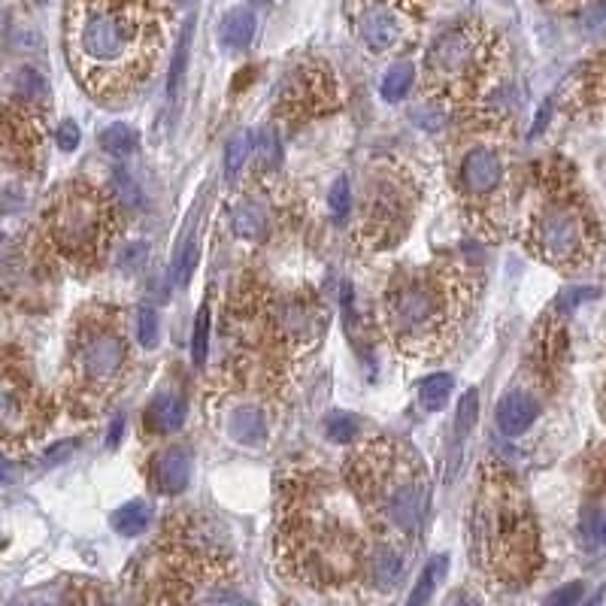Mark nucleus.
<instances>
[{
	"label": "nucleus",
	"instance_id": "obj_5",
	"mask_svg": "<svg viewBox=\"0 0 606 606\" xmlns=\"http://www.w3.org/2000/svg\"><path fill=\"white\" fill-rule=\"evenodd\" d=\"M473 564L500 585H522L540 567V537L516 479L488 464L473 500Z\"/></svg>",
	"mask_w": 606,
	"mask_h": 606
},
{
	"label": "nucleus",
	"instance_id": "obj_19",
	"mask_svg": "<svg viewBox=\"0 0 606 606\" xmlns=\"http://www.w3.org/2000/svg\"><path fill=\"white\" fill-rule=\"evenodd\" d=\"M267 225H270V216L261 200H243L231 213V228L240 240H261Z\"/></svg>",
	"mask_w": 606,
	"mask_h": 606
},
{
	"label": "nucleus",
	"instance_id": "obj_29",
	"mask_svg": "<svg viewBox=\"0 0 606 606\" xmlns=\"http://www.w3.org/2000/svg\"><path fill=\"white\" fill-rule=\"evenodd\" d=\"M476 413H479V394H476V388H470V391L461 397L458 413H455V437H458V440H467V434H470L473 425H476Z\"/></svg>",
	"mask_w": 606,
	"mask_h": 606
},
{
	"label": "nucleus",
	"instance_id": "obj_21",
	"mask_svg": "<svg viewBox=\"0 0 606 606\" xmlns=\"http://www.w3.org/2000/svg\"><path fill=\"white\" fill-rule=\"evenodd\" d=\"M146 419H149V428L158 431V434L179 431L182 422H185V400L176 397V394H161L149 407Z\"/></svg>",
	"mask_w": 606,
	"mask_h": 606
},
{
	"label": "nucleus",
	"instance_id": "obj_32",
	"mask_svg": "<svg viewBox=\"0 0 606 606\" xmlns=\"http://www.w3.org/2000/svg\"><path fill=\"white\" fill-rule=\"evenodd\" d=\"M188 40H191V25L185 28V37L173 55V64H170V76H167V97L173 100L179 94V82H182V73H185V64H188Z\"/></svg>",
	"mask_w": 606,
	"mask_h": 606
},
{
	"label": "nucleus",
	"instance_id": "obj_31",
	"mask_svg": "<svg viewBox=\"0 0 606 606\" xmlns=\"http://www.w3.org/2000/svg\"><path fill=\"white\" fill-rule=\"evenodd\" d=\"M440 570H443V558L431 561V564L422 570V576H419V582H416V591L410 594V606H419V603L431 600V594H434V588H437V579H440Z\"/></svg>",
	"mask_w": 606,
	"mask_h": 606
},
{
	"label": "nucleus",
	"instance_id": "obj_34",
	"mask_svg": "<svg viewBox=\"0 0 606 606\" xmlns=\"http://www.w3.org/2000/svg\"><path fill=\"white\" fill-rule=\"evenodd\" d=\"M328 437L334 440V443H349V440H355L358 437V422L352 419V416H334L331 422H328Z\"/></svg>",
	"mask_w": 606,
	"mask_h": 606
},
{
	"label": "nucleus",
	"instance_id": "obj_28",
	"mask_svg": "<svg viewBox=\"0 0 606 606\" xmlns=\"http://www.w3.org/2000/svg\"><path fill=\"white\" fill-rule=\"evenodd\" d=\"M207 355H210V307H204L197 313V322H194V343H191V358L197 367L207 364Z\"/></svg>",
	"mask_w": 606,
	"mask_h": 606
},
{
	"label": "nucleus",
	"instance_id": "obj_39",
	"mask_svg": "<svg viewBox=\"0 0 606 606\" xmlns=\"http://www.w3.org/2000/svg\"><path fill=\"white\" fill-rule=\"evenodd\" d=\"M116 191H122L125 200H134V194H140V188H137V185L128 179V173H122V170L116 173Z\"/></svg>",
	"mask_w": 606,
	"mask_h": 606
},
{
	"label": "nucleus",
	"instance_id": "obj_16",
	"mask_svg": "<svg viewBox=\"0 0 606 606\" xmlns=\"http://www.w3.org/2000/svg\"><path fill=\"white\" fill-rule=\"evenodd\" d=\"M537 419V403L525 391H510L497 403V428L507 437H522Z\"/></svg>",
	"mask_w": 606,
	"mask_h": 606
},
{
	"label": "nucleus",
	"instance_id": "obj_23",
	"mask_svg": "<svg viewBox=\"0 0 606 606\" xmlns=\"http://www.w3.org/2000/svg\"><path fill=\"white\" fill-rule=\"evenodd\" d=\"M413 82H416V67H413L410 61H397V64H391V70L385 73L379 91H382V97L388 100V104H397V100H403V97L410 94Z\"/></svg>",
	"mask_w": 606,
	"mask_h": 606
},
{
	"label": "nucleus",
	"instance_id": "obj_27",
	"mask_svg": "<svg viewBox=\"0 0 606 606\" xmlns=\"http://www.w3.org/2000/svg\"><path fill=\"white\" fill-rule=\"evenodd\" d=\"M249 152H252V134L249 131H237L228 140V149H225V173H228V179H234L243 170Z\"/></svg>",
	"mask_w": 606,
	"mask_h": 606
},
{
	"label": "nucleus",
	"instance_id": "obj_43",
	"mask_svg": "<svg viewBox=\"0 0 606 606\" xmlns=\"http://www.w3.org/2000/svg\"><path fill=\"white\" fill-rule=\"evenodd\" d=\"M0 546H4V537H0Z\"/></svg>",
	"mask_w": 606,
	"mask_h": 606
},
{
	"label": "nucleus",
	"instance_id": "obj_36",
	"mask_svg": "<svg viewBox=\"0 0 606 606\" xmlns=\"http://www.w3.org/2000/svg\"><path fill=\"white\" fill-rule=\"evenodd\" d=\"M55 137H58V146H61L64 152H73V149L79 146V128H76V122L64 119V122L58 125Z\"/></svg>",
	"mask_w": 606,
	"mask_h": 606
},
{
	"label": "nucleus",
	"instance_id": "obj_42",
	"mask_svg": "<svg viewBox=\"0 0 606 606\" xmlns=\"http://www.w3.org/2000/svg\"><path fill=\"white\" fill-rule=\"evenodd\" d=\"M122 425H125V422H122V419H116V428L110 431V446H116V443H119V434H122Z\"/></svg>",
	"mask_w": 606,
	"mask_h": 606
},
{
	"label": "nucleus",
	"instance_id": "obj_24",
	"mask_svg": "<svg viewBox=\"0 0 606 606\" xmlns=\"http://www.w3.org/2000/svg\"><path fill=\"white\" fill-rule=\"evenodd\" d=\"M449 394H452V376L449 373H431L428 379L419 382V403L428 413L443 410Z\"/></svg>",
	"mask_w": 606,
	"mask_h": 606
},
{
	"label": "nucleus",
	"instance_id": "obj_4",
	"mask_svg": "<svg viewBox=\"0 0 606 606\" xmlns=\"http://www.w3.org/2000/svg\"><path fill=\"white\" fill-rule=\"evenodd\" d=\"M346 482L367 528L391 546L407 543L425 513L428 476L413 446L376 437L361 443L346 461Z\"/></svg>",
	"mask_w": 606,
	"mask_h": 606
},
{
	"label": "nucleus",
	"instance_id": "obj_18",
	"mask_svg": "<svg viewBox=\"0 0 606 606\" xmlns=\"http://www.w3.org/2000/svg\"><path fill=\"white\" fill-rule=\"evenodd\" d=\"M267 416L258 407H237L228 419V434L231 440L243 443V446H255L267 440Z\"/></svg>",
	"mask_w": 606,
	"mask_h": 606
},
{
	"label": "nucleus",
	"instance_id": "obj_1",
	"mask_svg": "<svg viewBox=\"0 0 606 606\" xmlns=\"http://www.w3.org/2000/svg\"><path fill=\"white\" fill-rule=\"evenodd\" d=\"M167 0H73L64 49L76 82L100 104L128 100L152 79L170 37Z\"/></svg>",
	"mask_w": 606,
	"mask_h": 606
},
{
	"label": "nucleus",
	"instance_id": "obj_25",
	"mask_svg": "<svg viewBox=\"0 0 606 606\" xmlns=\"http://www.w3.org/2000/svg\"><path fill=\"white\" fill-rule=\"evenodd\" d=\"M137 143H140L137 131L131 125H125V122H113V125H107L104 131H100V146H104L110 155H119V158L131 155L137 149Z\"/></svg>",
	"mask_w": 606,
	"mask_h": 606
},
{
	"label": "nucleus",
	"instance_id": "obj_11",
	"mask_svg": "<svg viewBox=\"0 0 606 606\" xmlns=\"http://www.w3.org/2000/svg\"><path fill=\"white\" fill-rule=\"evenodd\" d=\"M416 200H419V188L410 182V173H403L400 167L376 170L373 182L367 188L361 240L370 249L394 246L403 234L410 231Z\"/></svg>",
	"mask_w": 606,
	"mask_h": 606
},
{
	"label": "nucleus",
	"instance_id": "obj_13",
	"mask_svg": "<svg viewBox=\"0 0 606 606\" xmlns=\"http://www.w3.org/2000/svg\"><path fill=\"white\" fill-rule=\"evenodd\" d=\"M340 104V88L331 70L319 64H300L294 67L285 82H279L276 91V110L288 122H313L319 116H328Z\"/></svg>",
	"mask_w": 606,
	"mask_h": 606
},
{
	"label": "nucleus",
	"instance_id": "obj_45",
	"mask_svg": "<svg viewBox=\"0 0 606 606\" xmlns=\"http://www.w3.org/2000/svg\"><path fill=\"white\" fill-rule=\"evenodd\" d=\"M555 4H558V0H555Z\"/></svg>",
	"mask_w": 606,
	"mask_h": 606
},
{
	"label": "nucleus",
	"instance_id": "obj_10",
	"mask_svg": "<svg viewBox=\"0 0 606 606\" xmlns=\"http://www.w3.org/2000/svg\"><path fill=\"white\" fill-rule=\"evenodd\" d=\"M503 179H507V161L491 143L470 146L455 173L461 210L467 222L485 237L497 234V222L503 213Z\"/></svg>",
	"mask_w": 606,
	"mask_h": 606
},
{
	"label": "nucleus",
	"instance_id": "obj_17",
	"mask_svg": "<svg viewBox=\"0 0 606 606\" xmlns=\"http://www.w3.org/2000/svg\"><path fill=\"white\" fill-rule=\"evenodd\" d=\"M403 567H407V558H403V549L400 546H391V543H376L373 552H367V567L364 573L373 579L376 588H385L391 591L403 573Z\"/></svg>",
	"mask_w": 606,
	"mask_h": 606
},
{
	"label": "nucleus",
	"instance_id": "obj_15",
	"mask_svg": "<svg viewBox=\"0 0 606 606\" xmlns=\"http://www.w3.org/2000/svg\"><path fill=\"white\" fill-rule=\"evenodd\" d=\"M191 479V455L182 446H170L158 452L155 467H152V482L161 494H179L185 491Z\"/></svg>",
	"mask_w": 606,
	"mask_h": 606
},
{
	"label": "nucleus",
	"instance_id": "obj_40",
	"mask_svg": "<svg viewBox=\"0 0 606 606\" xmlns=\"http://www.w3.org/2000/svg\"><path fill=\"white\" fill-rule=\"evenodd\" d=\"M591 537H594L597 546H606V510H603L600 516H594V522H591Z\"/></svg>",
	"mask_w": 606,
	"mask_h": 606
},
{
	"label": "nucleus",
	"instance_id": "obj_20",
	"mask_svg": "<svg viewBox=\"0 0 606 606\" xmlns=\"http://www.w3.org/2000/svg\"><path fill=\"white\" fill-rule=\"evenodd\" d=\"M252 37H255V16H252V10H243V7L231 10L222 19V25H219V40L231 52H243L252 43Z\"/></svg>",
	"mask_w": 606,
	"mask_h": 606
},
{
	"label": "nucleus",
	"instance_id": "obj_38",
	"mask_svg": "<svg viewBox=\"0 0 606 606\" xmlns=\"http://www.w3.org/2000/svg\"><path fill=\"white\" fill-rule=\"evenodd\" d=\"M194 261H197V246H194V243H188V255H182V258H179V264H176V282H179V285H185V282H188Z\"/></svg>",
	"mask_w": 606,
	"mask_h": 606
},
{
	"label": "nucleus",
	"instance_id": "obj_6",
	"mask_svg": "<svg viewBox=\"0 0 606 606\" xmlns=\"http://www.w3.org/2000/svg\"><path fill=\"white\" fill-rule=\"evenodd\" d=\"M500 61V40L482 22L443 31L425 52V97L440 110H461L482 94Z\"/></svg>",
	"mask_w": 606,
	"mask_h": 606
},
{
	"label": "nucleus",
	"instance_id": "obj_30",
	"mask_svg": "<svg viewBox=\"0 0 606 606\" xmlns=\"http://www.w3.org/2000/svg\"><path fill=\"white\" fill-rule=\"evenodd\" d=\"M328 204H331V219H334L337 225H346L349 216H352V191H349V179H346V176H340V179L334 182Z\"/></svg>",
	"mask_w": 606,
	"mask_h": 606
},
{
	"label": "nucleus",
	"instance_id": "obj_35",
	"mask_svg": "<svg viewBox=\"0 0 606 606\" xmlns=\"http://www.w3.org/2000/svg\"><path fill=\"white\" fill-rule=\"evenodd\" d=\"M582 594H585V585L582 582H570V585L558 588L555 594H549V603L552 606H573V603L582 600Z\"/></svg>",
	"mask_w": 606,
	"mask_h": 606
},
{
	"label": "nucleus",
	"instance_id": "obj_2",
	"mask_svg": "<svg viewBox=\"0 0 606 606\" xmlns=\"http://www.w3.org/2000/svg\"><path fill=\"white\" fill-rule=\"evenodd\" d=\"M367 543L340 513L334 488L313 473L285 479L276 555L285 573L313 588L352 585L367 567Z\"/></svg>",
	"mask_w": 606,
	"mask_h": 606
},
{
	"label": "nucleus",
	"instance_id": "obj_26",
	"mask_svg": "<svg viewBox=\"0 0 606 606\" xmlns=\"http://www.w3.org/2000/svg\"><path fill=\"white\" fill-rule=\"evenodd\" d=\"M13 97L37 100V104H49V85H46L43 73H37L34 67H22L16 73V82H13Z\"/></svg>",
	"mask_w": 606,
	"mask_h": 606
},
{
	"label": "nucleus",
	"instance_id": "obj_33",
	"mask_svg": "<svg viewBox=\"0 0 606 606\" xmlns=\"http://www.w3.org/2000/svg\"><path fill=\"white\" fill-rule=\"evenodd\" d=\"M137 340H140V346H146V349H152L155 340H158V316H155L152 307H143V310L137 313Z\"/></svg>",
	"mask_w": 606,
	"mask_h": 606
},
{
	"label": "nucleus",
	"instance_id": "obj_44",
	"mask_svg": "<svg viewBox=\"0 0 606 606\" xmlns=\"http://www.w3.org/2000/svg\"><path fill=\"white\" fill-rule=\"evenodd\" d=\"M603 73H606V67H603Z\"/></svg>",
	"mask_w": 606,
	"mask_h": 606
},
{
	"label": "nucleus",
	"instance_id": "obj_9",
	"mask_svg": "<svg viewBox=\"0 0 606 606\" xmlns=\"http://www.w3.org/2000/svg\"><path fill=\"white\" fill-rule=\"evenodd\" d=\"M525 243L540 261L558 270H579L594 258L597 231L579 200L552 197L528 219Z\"/></svg>",
	"mask_w": 606,
	"mask_h": 606
},
{
	"label": "nucleus",
	"instance_id": "obj_22",
	"mask_svg": "<svg viewBox=\"0 0 606 606\" xmlns=\"http://www.w3.org/2000/svg\"><path fill=\"white\" fill-rule=\"evenodd\" d=\"M152 522V507L146 500H131L125 507H119L113 513V528L122 534V537H137L149 528Z\"/></svg>",
	"mask_w": 606,
	"mask_h": 606
},
{
	"label": "nucleus",
	"instance_id": "obj_3",
	"mask_svg": "<svg viewBox=\"0 0 606 606\" xmlns=\"http://www.w3.org/2000/svg\"><path fill=\"white\" fill-rule=\"evenodd\" d=\"M470 307L467 282L446 264L400 270L382 297V331L407 358H440L455 343Z\"/></svg>",
	"mask_w": 606,
	"mask_h": 606
},
{
	"label": "nucleus",
	"instance_id": "obj_14",
	"mask_svg": "<svg viewBox=\"0 0 606 606\" xmlns=\"http://www.w3.org/2000/svg\"><path fill=\"white\" fill-rule=\"evenodd\" d=\"M40 394L28 373L0 358V437L10 443H25L40 431Z\"/></svg>",
	"mask_w": 606,
	"mask_h": 606
},
{
	"label": "nucleus",
	"instance_id": "obj_37",
	"mask_svg": "<svg viewBox=\"0 0 606 606\" xmlns=\"http://www.w3.org/2000/svg\"><path fill=\"white\" fill-rule=\"evenodd\" d=\"M585 28L588 31H606V0H597V4H591L582 16Z\"/></svg>",
	"mask_w": 606,
	"mask_h": 606
},
{
	"label": "nucleus",
	"instance_id": "obj_12",
	"mask_svg": "<svg viewBox=\"0 0 606 606\" xmlns=\"http://www.w3.org/2000/svg\"><path fill=\"white\" fill-rule=\"evenodd\" d=\"M349 16L373 55H391L419 40L425 0H349Z\"/></svg>",
	"mask_w": 606,
	"mask_h": 606
},
{
	"label": "nucleus",
	"instance_id": "obj_8",
	"mask_svg": "<svg viewBox=\"0 0 606 606\" xmlns=\"http://www.w3.org/2000/svg\"><path fill=\"white\" fill-rule=\"evenodd\" d=\"M131 367V349L125 334L113 325L110 316H88L73 340L70 379L76 394L88 407L110 400Z\"/></svg>",
	"mask_w": 606,
	"mask_h": 606
},
{
	"label": "nucleus",
	"instance_id": "obj_41",
	"mask_svg": "<svg viewBox=\"0 0 606 606\" xmlns=\"http://www.w3.org/2000/svg\"><path fill=\"white\" fill-rule=\"evenodd\" d=\"M16 479V470H13V464L10 461H4L0 458V485H7V482H13Z\"/></svg>",
	"mask_w": 606,
	"mask_h": 606
},
{
	"label": "nucleus",
	"instance_id": "obj_7",
	"mask_svg": "<svg viewBox=\"0 0 606 606\" xmlns=\"http://www.w3.org/2000/svg\"><path fill=\"white\" fill-rule=\"evenodd\" d=\"M116 197L91 182H70L58 188L46 213V234L52 246L79 267H94L107 255L119 234Z\"/></svg>",
	"mask_w": 606,
	"mask_h": 606
}]
</instances>
